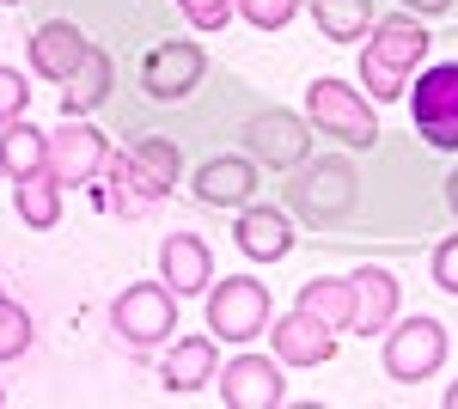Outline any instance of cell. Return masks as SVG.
<instances>
[{"label":"cell","instance_id":"obj_20","mask_svg":"<svg viewBox=\"0 0 458 409\" xmlns=\"http://www.w3.org/2000/svg\"><path fill=\"white\" fill-rule=\"evenodd\" d=\"M159 379H165V391H202V385H214V330L165 348V373Z\"/></svg>","mask_w":458,"mask_h":409},{"label":"cell","instance_id":"obj_25","mask_svg":"<svg viewBox=\"0 0 458 409\" xmlns=\"http://www.w3.org/2000/svg\"><path fill=\"white\" fill-rule=\"evenodd\" d=\"M31 348V318L19 300H6V287H0V361H19Z\"/></svg>","mask_w":458,"mask_h":409},{"label":"cell","instance_id":"obj_13","mask_svg":"<svg viewBox=\"0 0 458 409\" xmlns=\"http://www.w3.org/2000/svg\"><path fill=\"white\" fill-rule=\"evenodd\" d=\"M336 354V330L318 318V311H306V306H293L276 324V361H287V367H324Z\"/></svg>","mask_w":458,"mask_h":409},{"label":"cell","instance_id":"obj_31","mask_svg":"<svg viewBox=\"0 0 458 409\" xmlns=\"http://www.w3.org/2000/svg\"><path fill=\"white\" fill-rule=\"evenodd\" d=\"M446 202H453V214H458V171L446 177Z\"/></svg>","mask_w":458,"mask_h":409},{"label":"cell","instance_id":"obj_14","mask_svg":"<svg viewBox=\"0 0 458 409\" xmlns=\"http://www.w3.org/2000/svg\"><path fill=\"white\" fill-rule=\"evenodd\" d=\"M110 86H116V62H110V49H86V62L62 80V116H92L98 104L110 98Z\"/></svg>","mask_w":458,"mask_h":409},{"label":"cell","instance_id":"obj_15","mask_svg":"<svg viewBox=\"0 0 458 409\" xmlns=\"http://www.w3.org/2000/svg\"><path fill=\"white\" fill-rule=\"evenodd\" d=\"M159 269H165V287L172 294H202L214 281V257L196 233H172V239L159 244Z\"/></svg>","mask_w":458,"mask_h":409},{"label":"cell","instance_id":"obj_21","mask_svg":"<svg viewBox=\"0 0 458 409\" xmlns=\"http://www.w3.org/2000/svg\"><path fill=\"white\" fill-rule=\"evenodd\" d=\"M0 159H6V177H13V183H19V177H37V171L49 166V135L19 116V123H6V135H0Z\"/></svg>","mask_w":458,"mask_h":409},{"label":"cell","instance_id":"obj_12","mask_svg":"<svg viewBox=\"0 0 458 409\" xmlns=\"http://www.w3.org/2000/svg\"><path fill=\"white\" fill-rule=\"evenodd\" d=\"M287 391H282V367L263 361V354H239L220 367V404L226 409H276Z\"/></svg>","mask_w":458,"mask_h":409},{"label":"cell","instance_id":"obj_24","mask_svg":"<svg viewBox=\"0 0 458 409\" xmlns=\"http://www.w3.org/2000/svg\"><path fill=\"white\" fill-rule=\"evenodd\" d=\"M19 220L37 226V233H49L55 220H62V183L49 177V171H37V177H19Z\"/></svg>","mask_w":458,"mask_h":409},{"label":"cell","instance_id":"obj_18","mask_svg":"<svg viewBox=\"0 0 458 409\" xmlns=\"http://www.w3.org/2000/svg\"><path fill=\"white\" fill-rule=\"evenodd\" d=\"M239 251L257 263H282L293 251V226H287L282 208H245L239 214Z\"/></svg>","mask_w":458,"mask_h":409},{"label":"cell","instance_id":"obj_22","mask_svg":"<svg viewBox=\"0 0 458 409\" xmlns=\"http://www.w3.org/2000/svg\"><path fill=\"white\" fill-rule=\"evenodd\" d=\"M300 306L318 311L330 330H349V318H354V287H349V275H318V281H306V287H300Z\"/></svg>","mask_w":458,"mask_h":409},{"label":"cell","instance_id":"obj_19","mask_svg":"<svg viewBox=\"0 0 458 409\" xmlns=\"http://www.w3.org/2000/svg\"><path fill=\"white\" fill-rule=\"evenodd\" d=\"M257 190V166L250 159H208L196 171V202L208 208H239Z\"/></svg>","mask_w":458,"mask_h":409},{"label":"cell","instance_id":"obj_10","mask_svg":"<svg viewBox=\"0 0 458 409\" xmlns=\"http://www.w3.org/2000/svg\"><path fill=\"white\" fill-rule=\"evenodd\" d=\"M293 208L312 220V226H330L354 208V166L349 159H312V171L293 183Z\"/></svg>","mask_w":458,"mask_h":409},{"label":"cell","instance_id":"obj_16","mask_svg":"<svg viewBox=\"0 0 458 409\" xmlns=\"http://www.w3.org/2000/svg\"><path fill=\"white\" fill-rule=\"evenodd\" d=\"M349 287H354V318H349V330H360V337H379L391 318H397V281H391L386 269H354Z\"/></svg>","mask_w":458,"mask_h":409},{"label":"cell","instance_id":"obj_29","mask_svg":"<svg viewBox=\"0 0 458 409\" xmlns=\"http://www.w3.org/2000/svg\"><path fill=\"white\" fill-rule=\"evenodd\" d=\"M434 287L458 294V239H446L440 251H434Z\"/></svg>","mask_w":458,"mask_h":409},{"label":"cell","instance_id":"obj_6","mask_svg":"<svg viewBox=\"0 0 458 409\" xmlns=\"http://www.w3.org/2000/svg\"><path fill=\"white\" fill-rule=\"evenodd\" d=\"M269 287L263 281H250V275H233V281H220L208 300V330L214 342H250L263 337V324H269Z\"/></svg>","mask_w":458,"mask_h":409},{"label":"cell","instance_id":"obj_4","mask_svg":"<svg viewBox=\"0 0 458 409\" xmlns=\"http://www.w3.org/2000/svg\"><path fill=\"white\" fill-rule=\"evenodd\" d=\"M110 330L123 342H135V348L165 342L177 330V294L165 281H135V287H123L116 306H110Z\"/></svg>","mask_w":458,"mask_h":409},{"label":"cell","instance_id":"obj_33","mask_svg":"<svg viewBox=\"0 0 458 409\" xmlns=\"http://www.w3.org/2000/svg\"><path fill=\"white\" fill-rule=\"evenodd\" d=\"M6 6H25V0H6Z\"/></svg>","mask_w":458,"mask_h":409},{"label":"cell","instance_id":"obj_7","mask_svg":"<svg viewBox=\"0 0 458 409\" xmlns=\"http://www.w3.org/2000/svg\"><path fill=\"white\" fill-rule=\"evenodd\" d=\"M110 166V135L105 129H92L86 116H62V129L49 135V177L73 190V183H86V177H98Z\"/></svg>","mask_w":458,"mask_h":409},{"label":"cell","instance_id":"obj_3","mask_svg":"<svg viewBox=\"0 0 458 409\" xmlns=\"http://www.w3.org/2000/svg\"><path fill=\"white\" fill-rule=\"evenodd\" d=\"M306 116H312V129L349 141V147H373L379 141V116H373V104L360 98L349 80H312Z\"/></svg>","mask_w":458,"mask_h":409},{"label":"cell","instance_id":"obj_30","mask_svg":"<svg viewBox=\"0 0 458 409\" xmlns=\"http://www.w3.org/2000/svg\"><path fill=\"white\" fill-rule=\"evenodd\" d=\"M453 0H403V13H446Z\"/></svg>","mask_w":458,"mask_h":409},{"label":"cell","instance_id":"obj_35","mask_svg":"<svg viewBox=\"0 0 458 409\" xmlns=\"http://www.w3.org/2000/svg\"><path fill=\"white\" fill-rule=\"evenodd\" d=\"M0 404H6V391H0Z\"/></svg>","mask_w":458,"mask_h":409},{"label":"cell","instance_id":"obj_5","mask_svg":"<svg viewBox=\"0 0 458 409\" xmlns=\"http://www.w3.org/2000/svg\"><path fill=\"white\" fill-rule=\"evenodd\" d=\"M410 116H416V135L428 147L458 153V62H440L410 86Z\"/></svg>","mask_w":458,"mask_h":409},{"label":"cell","instance_id":"obj_9","mask_svg":"<svg viewBox=\"0 0 458 409\" xmlns=\"http://www.w3.org/2000/svg\"><path fill=\"white\" fill-rule=\"evenodd\" d=\"M202 73H208L202 43H177V37H165V43L141 62V86H147V98L172 104V98H190V92L202 86Z\"/></svg>","mask_w":458,"mask_h":409},{"label":"cell","instance_id":"obj_27","mask_svg":"<svg viewBox=\"0 0 458 409\" xmlns=\"http://www.w3.org/2000/svg\"><path fill=\"white\" fill-rule=\"evenodd\" d=\"M239 13H245L257 31H282L287 19L300 13V0H239Z\"/></svg>","mask_w":458,"mask_h":409},{"label":"cell","instance_id":"obj_17","mask_svg":"<svg viewBox=\"0 0 458 409\" xmlns=\"http://www.w3.org/2000/svg\"><path fill=\"white\" fill-rule=\"evenodd\" d=\"M86 49H92V43L80 37V25L55 19V25H43V31L31 37V68L43 73V80H55V86H62V80L86 62Z\"/></svg>","mask_w":458,"mask_h":409},{"label":"cell","instance_id":"obj_2","mask_svg":"<svg viewBox=\"0 0 458 409\" xmlns=\"http://www.w3.org/2000/svg\"><path fill=\"white\" fill-rule=\"evenodd\" d=\"M105 171H110V190H116V208H123V214H141L147 202H159L177 183V147L159 141V135H147V141H135L129 153H116Z\"/></svg>","mask_w":458,"mask_h":409},{"label":"cell","instance_id":"obj_8","mask_svg":"<svg viewBox=\"0 0 458 409\" xmlns=\"http://www.w3.org/2000/svg\"><path fill=\"white\" fill-rule=\"evenodd\" d=\"M440 361H446V330H440V318H403L386 337V373L397 379V385H416V379L440 373Z\"/></svg>","mask_w":458,"mask_h":409},{"label":"cell","instance_id":"obj_26","mask_svg":"<svg viewBox=\"0 0 458 409\" xmlns=\"http://www.w3.org/2000/svg\"><path fill=\"white\" fill-rule=\"evenodd\" d=\"M177 6L196 31H226V19L239 13V0H177Z\"/></svg>","mask_w":458,"mask_h":409},{"label":"cell","instance_id":"obj_28","mask_svg":"<svg viewBox=\"0 0 458 409\" xmlns=\"http://www.w3.org/2000/svg\"><path fill=\"white\" fill-rule=\"evenodd\" d=\"M25 104H31L25 73H19V68H0V129H6V123H19V116H25Z\"/></svg>","mask_w":458,"mask_h":409},{"label":"cell","instance_id":"obj_34","mask_svg":"<svg viewBox=\"0 0 458 409\" xmlns=\"http://www.w3.org/2000/svg\"><path fill=\"white\" fill-rule=\"evenodd\" d=\"M0 177H6V159H0Z\"/></svg>","mask_w":458,"mask_h":409},{"label":"cell","instance_id":"obj_32","mask_svg":"<svg viewBox=\"0 0 458 409\" xmlns=\"http://www.w3.org/2000/svg\"><path fill=\"white\" fill-rule=\"evenodd\" d=\"M440 404H446V409H458V385H446V397H440Z\"/></svg>","mask_w":458,"mask_h":409},{"label":"cell","instance_id":"obj_11","mask_svg":"<svg viewBox=\"0 0 458 409\" xmlns=\"http://www.w3.org/2000/svg\"><path fill=\"white\" fill-rule=\"evenodd\" d=\"M245 141H250V153H257L263 166H276V171H293L312 153V129H306L293 110H263V116H250Z\"/></svg>","mask_w":458,"mask_h":409},{"label":"cell","instance_id":"obj_1","mask_svg":"<svg viewBox=\"0 0 458 409\" xmlns=\"http://www.w3.org/2000/svg\"><path fill=\"white\" fill-rule=\"evenodd\" d=\"M428 55V31L410 19V13H391V19H379L373 25V43L360 49V92L367 98H403L410 92V68H422Z\"/></svg>","mask_w":458,"mask_h":409},{"label":"cell","instance_id":"obj_23","mask_svg":"<svg viewBox=\"0 0 458 409\" xmlns=\"http://www.w3.org/2000/svg\"><path fill=\"white\" fill-rule=\"evenodd\" d=\"M312 19L330 43H360V31H373V0H312Z\"/></svg>","mask_w":458,"mask_h":409}]
</instances>
